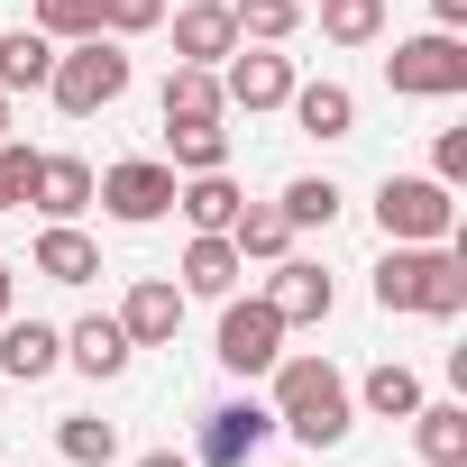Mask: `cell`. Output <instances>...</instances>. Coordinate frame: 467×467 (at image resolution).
Here are the masks:
<instances>
[{"label": "cell", "instance_id": "e0dca14e", "mask_svg": "<svg viewBox=\"0 0 467 467\" xmlns=\"http://www.w3.org/2000/svg\"><path fill=\"white\" fill-rule=\"evenodd\" d=\"M28 211H37V220H83V211H92V165H83V156H37Z\"/></svg>", "mask_w": 467, "mask_h": 467}, {"label": "cell", "instance_id": "8992f818", "mask_svg": "<svg viewBox=\"0 0 467 467\" xmlns=\"http://www.w3.org/2000/svg\"><path fill=\"white\" fill-rule=\"evenodd\" d=\"M92 202H101L119 229H147V220L174 211V165H165V156H119V165L92 174Z\"/></svg>", "mask_w": 467, "mask_h": 467}, {"label": "cell", "instance_id": "2e32d148", "mask_svg": "<svg viewBox=\"0 0 467 467\" xmlns=\"http://www.w3.org/2000/svg\"><path fill=\"white\" fill-rule=\"evenodd\" d=\"M294 129L303 138H321V147H339V138H358V92L348 83H294Z\"/></svg>", "mask_w": 467, "mask_h": 467}, {"label": "cell", "instance_id": "603a6c76", "mask_svg": "<svg viewBox=\"0 0 467 467\" xmlns=\"http://www.w3.org/2000/svg\"><path fill=\"white\" fill-rule=\"evenodd\" d=\"M47 74H56V37L47 28H10L0 37V92H47Z\"/></svg>", "mask_w": 467, "mask_h": 467}, {"label": "cell", "instance_id": "d6a6232c", "mask_svg": "<svg viewBox=\"0 0 467 467\" xmlns=\"http://www.w3.org/2000/svg\"><path fill=\"white\" fill-rule=\"evenodd\" d=\"M431 174H440L449 192L467 183V129H440V138H431Z\"/></svg>", "mask_w": 467, "mask_h": 467}, {"label": "cell", "instance_id": "f546056e", "mask_svg": "<svg viewBox=\"0 0 467 467\" xmlns=\"http://www.w3.org/2000/svg\"><path fill=\"white\" fill-rule=\"evenodd\" d=\"M28 28H47L56 47H74V37H101V0H28Z\"/></svg>", "mask_w": 467, "mask_h": 467}, {"label": "cell", "instance_id": "7402d4cb", "mask_svg": "<svg viewBox=\"0 0 467 467\" xmlns=\"http://www.w3.org/2000/svg\"><path fill=\"white\" fill-rule=\"evenodd\" d=\"M192 119H229L220 65H174V74H165V129H192Z\"/></svg>", "mask_w": 467, "mask_h": 467}, {"label": "cell", "instance_id": "30bf717a", "mask_svg": "<svg viewBox=\"0 0 467 467\" xmlns=\"http://www.w3.org/2000/svg\"><path fill=\"white\" fill-rule=\"evenodd\" d=\"M266 303H275V321H285V330H321V321H330V303H339V285H330L312 257H275Z\"/></svg>", "mask_w": 467, "mask_h": 467}, {"label": "cell", "instance_id": "52a82bcc", "mask_svg": "<svg viewBox=\"0 0 467 467\" xmlns=\"http://www.w3.org/2000/svg\"><path fill=\"white\" fill-rule=\"evenodd\" d=\"M211 358H220L229 376H266V367L285 358V321H275V303H266V294H248V303L229 294V303H220V348H211Z\"/></svg>", "mask_w": 467, "mask_h": 467}, {"label": "cell", "instance_id": "5b68a950", "mask_svg": "<svg viewBox=\"0 0 467 467\" xmlns=\"http://www.w3.org/2000/svg\"><path fill=\"white\" fill-rule=\"evenodd\" d=\"M385 83H394L403 101H458V92H467V37H458V28L394 37V56H385Z\"/></svg>", "mask_w": 467, "mask_h": 467}, {"label": "cell", "instance_id": "8fae6325", "mask_svg": "<svg viewBox=\"0 0 467 467\" xmlns=\"http://www.w3.org/2000/svg\"><path fill=\"white\" fill-rule=\"evenodd\" d=\"M183 285L174 275H138L129 285V303H119V330H129V348H174V330H183Z\"/></svg>", "mask_w": 467, "mask_h": 467}, {"label": "cell", "instance_id": "ba28073f", "mask_svg": "<svg viewBox=\"0 0 467 467\" xmlns=\"http://www.w3.org/2000/svg\"><path fill=\"white\" fill-rule=\"evenodd\" d=\"M294 83H303V74H294V56H275V47H229V65H220V101L248 110V119H257V110H285Z\"/></svg>", "mask_w": 467, "mask_h": 467}, {"label": "cell", "instance_id": "9c48e42d", "mask_svg": "<svg viewBox=\"0 0 467 467\" xmlns=\"http://www.w3.org/2000/svg\"><path fill=\"white\" fill-rule=\"evenodd\" d=\"M266 440H275V412L257 394L248 403H211L202 412V440H192V467H248Z\"/></svg>", "mask_w": 467, "mask_h": 467}, {"label": "cell", "instance_id": "7a4b0ae2", "mask_svg": "<svg viewBox=\"0 0 467 467\" xmlns=\"http://www.w3.org/2000/svg\"><path fill=\"white\" fill-rule=\"evenodd\" d=\"M376 312L458 321L467 312V257H458V239H440V248H385L376 257Z\"/></svg>", "mask_w": 467, "mask_h": 467}, {"label": "cell", "instance_id": "d590c367", "mask_svg": "<svg viewBox=\"0 0 467 467\" xmlns=\"http://www.w3.org/2000/svg\"><path fill=\"white\" fill-rule=\"evenodd\" d=\"M138 467H192V458H174V449H147V458H138Z\"/></svg>", "mask_w": 467, "mask_h": 467}, {"label": "cell", "instance_id": "ac0fdd59", "mask_svg": "<svg viewBox=\"0 0 467 467\" xmlns=\"http://www.w3.org/2000/svg\"><path fill=\"white\" fill-rule=\"evenodd\" d=\"M28 266H37L47 285H92V275H101V248L83 239L74 220H47V229H37V248H28Z\"/></svg>", "mask_w": 467, "mask_h": 467}, {"label": "cell", "instance_id": "484cf974", "mask_svg": "<svg viewBox=\"0 0 467 467\" xmlns=\"http://www.w3.org/2000/svg\"><path fill=\"white\" fill-rule=\"evenodd\" d=\"M165 165H174V174H220V165H229V129H220V119L165 129Z\"/></svg>", "mask_w": 467, "mask_h": 467}, {"label": "cell", "instance_id": "1f68e13d", "mask_svg": "<svg viewBox=\"0 0 467 467\" xmlns=\"http://www.w3.org/2000/svg\"><path fill=\"white\" fill-rule=\"evenodd\" d=\"M147 28H165V0H101V37H147Z\"/></svg>", "mask_w": 467, "mask_h": 467}, {"label": "cell", "instance_id": "836d02e7", "mask_svg": "<svg viewBox=\"0 0 467 467\" xmlns=\"http://www.w3.org/2000/svg\"><path fill=\"white\" fill-rule=\"evenodd\" d=\"M431 19L440 28H467V0H431Z\"/></svg>", "mask_w": 467, "mask_h": 467}, {"label": "cell", "instance_id": "8d00e7d4", "mask_svg": "<svg viewBox=\"0 0 467 467\" xmlns=\"http://www.w3.org/2000/svg\"><path fill=\"white\" fill-rule=\"evenodd\" d=\"M0 138H10V92H0Z\"/></svg>", "mask_w": 467, "mask_h": 467}, {"label": "cell", "instance_id": "4316f807", "mask_svg": "<svg viewBox=\"0 0 467 467\" xmlns=\"http://www.w3.org/2000/svg\"><path fill=\"white\" fill-rule=\"evenodd\" d=\"M56 458H65V467H110V458H119V431H110L101 412H65V421H56Z\"/></svg>", "mask_w": 467, "mask_h": 467}, {"label": "cell", "instance_id": "3957f363", "mask_svg": "<svg viewBox=\"0 0 467 467\" xmlns=\"http://www.w3.org/2000/svg\"><path fill=\"white\" fill-rule=\"evenodd\" d=\"M376 229H385V248H440V239H458V192L440 174H385Z\"/></svg>", "mask_w": 467, "mask_h": 467}, {"label": "cell", "instance_id": "cb8c5ba5", "mask_svg": "<svg viewBox=\"0 0 467 467\" xmlns=\"http://www.w3.org/2000/svg\"><path fill=\"white\" fill-rule=\"evenodd\" d=\"M348 394H358V412H376V421H412V403H421V376H412L403 358H385V367H367Z\"/></svg>", "mask_w": 467, "mask_h": 467}, {"label": "cell", "instance_id": "4dcf8cb0", "mask_svg": "<svg viewBox=\"0 0 467 467\" xmlns=\"http://www.w3.org/2000/svg\"><path fill=\"white\" fill-rule=\"evenodd\" d=\"M28 183H37V147L0 138V211H28Z\"/></svg>", "mask_w": 467, "mask_h": 467}, {"label": "cell", "instance_id": "e575fe53", "mask_svg": "<svg viewBox=\"0 0 467 467\" xmlns=\"http://www.w3.org/2000/svg\"><path fill=\"white\" fill-rule=\"evenodd\" d=\"M10 303H19V275H10V257H0V321H10Z\"/></svg>", "mask_w": 467, "mask_h": 467}, {"label": "cell", "instance_id": "7c38bea8", "mask_svg": "<svg viewBox=\"0 0 467 467\" xmlns=\"http://www.w3.org/2000/svg\"><path fill=\"white\" fill-rule=\"evenodd\" d=\"M165 28H174V65H229V47H239L229 0H183V10H165Z\"/></svg>", "mask_w": 467, "mask_h": 467}, {"label": "cell", "instance_id": "ffe728a7", "mask_svg": "<svg viewBox=\"0 0 467 467\" xmlns=\"http://www.w3.org/2000/svg\"><path fill=\"white\" fill-rule=\"evenodd\" d=\"M239 202H248V192H239V174H229V165H220V174H174V211H183L192 229H229V220H239Z\"/></svg>", "mask_w": 467, "mask_h": 467}, {"label": "cell", "instance_id": "4fadbf2b", "mask_svg": "<svg viewBox=\"0 0 467 467\" xmlns=\"http://www.w3.org/2000/svg\"><path fill=\"white\" fill-rule=\"evenodd\" d=\"M65 367V330L56 321H0V385H47Z\"/></svg>", "mask_w": 467, "mask_h": 467}, {"label": "cell", "instance_id": "44dd1931", "mask_svg": "<svg viewBox=\"0 0 467 467\" xmlns=\"http://www.w3.org/2000/svg\"><path fill=\"white\" fill-rule=\"evenodd\" d=\"M229 248H239L248 266H275V257H294V220H285L275 202H239V220H229Z\"/></svg>", "mask_w": 467, "mask_h": 467}, {"label": "cell", "instance_id": "6da1fadb", "mask_svg": "<svg viewBox=\"0 0 467 467\" xmlns=\"http://www.w3.org/2000/svg\"><path fill=\"white\" fill-rule=\"evenodd\" d=\"M266 376H275V394H266L275 431H294L303 449H339V440H348L358 394H348V376H339L330 358H275Z\"/></svg>", "mask_w": 467, "mask_h": 467}, {"label": "cell", "instance_id": "5bb4252c", "mask_svg": "<svg viewBox=\"0 0 467 467\" xmlns=\"http://www.w3.org/2000/svg\"><path fill=\"white\" fill-rule=\"evenodd\" d=\"M129 330H119V312H83L74 330H65V367L74 376H92V385H110V376H129Z\"/></svg>", "mask_w": 467, "mask_h": 467}, {"label": "cell", "instance_id": "f1b7e54d", "mask_svg": "<svg viewBox=\"0 0 467 467\" xmlns=\"http://www.w3.org/2000/svg\"><path fill=\"white\" fill-rule=\"evenodd\" d=\"M321 37L330 47H376L385 37V0H321Z\"/></svg>", "mask_w": 467, "mask_h": 467}, {"label": "cell", "instance_id": "d4e9b609", "mask_svg": "<svg viewBox=\"0 0 467 467\" xmlns=\"http://www.w3.org/2000/svg\"><path fill=\"white\" fill-rule=\"evenodd\" d=\"M229 19H239V47H285L312 19V0H229Z\"/></svg>", "mask_w": 467, "mask_h": 467}, {"label": "cell", "instance_id": "83f0119b", "mask_svg": "<svg viewBox=\"0 0 467 467\" xmlns=\"http://www.w3.org/2000/svg\"><path fill=\"white\" fill-rule=\"evenodd\" d=\"M275 211H285L294 229H330V220H339V183H330V174H294V183L275 192Z\"/></svg>", "mask_w": 467, "mask_h": 467}, {"label": "cell", "instance_id": "277c9868", "mask_svg": "<svg viewBox=\"0 0 467 467\" xmlns=\"http://www.w3.org/2000/svg\"><path fill=\"white\" fill-rule=\"evenodd\" d=\"M47 92H56V110H65V119L110 110V101L129 92V47H119V37H74V47H56Z\"/></svg>", "mask_w": 467, "mask_h": 467}, {"label": "cell", "instance_id": "d6986e66", "mask_svg": "<svg viewBox=\"0 0 467 467\" xmlns=\"http://www.w3.org/2000/svg\"><path fill=\"white\" fill-rule=\"evenodd\" d=\"M412 449L421 467H467V403H412Z\"/></svg>", "mask_w": 467, "mask_h": 467}, {"label": "cell", "instance_id": "9a60e30c", "mask_svg": "<svg viewBox=\"0 0 467 467\" xmlns=\"http://www.w3.org/2000/svg\"><path fill=\"white\" fill-rule=\"evenodd\" d=\"M239 275H248V257L229 248V229H192V248H183L174 285H183V294H202V303H229V294H239Z\"/></svg>", "mask_w": 467, "mask_h": 467}]
</instances>
